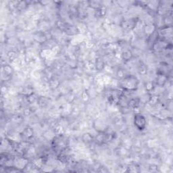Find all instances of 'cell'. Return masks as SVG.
<instances>
[{
    "instance_id": "6da1fadb",
    "label": "cell",
    "mask_w": 173,
    "mask_h": 173,
    "mask_svg": "<svg viewBox=\"0 0 173 173\" xmlns=\"http://www.w3.org/2000/svg\"><path fill=\"white\" fill-rule=\"evenodd\" d=\"M120 85L124 91H133L138 88L139 81L135 76L126 75L125 78L121 79Z\"/></svg>"
},
{
    "instance_id": "7a4b0ae2",
    "label": "cell",
    "mask_w": 173,
    "mask_h": 173,
    "mask_svg": "<svg viewBox=\"0 0 173 173\" xmlns=\"http://www.w3.org/2000/svg\"><path fill=\"white\" fill-rule=\"evenodd\" d=\"M133 123L137 130L142 131L145 130L147 126L146 118L141 113H137L134 115Z\"/></svg>"
},
{
    "instance_id": "3957f363",
    "label": "cell",
    "mask_w": 173,
    "mask_h": 173,
    "mask_svg": "<svg viewBox=\"0 0 173 173\" xmlns=\"http://www.w3.org/2000/svg\"><path fill=\"white\" fill-rule=\"evenodd\" d=\"M20 137L22 141L27 143V142L31 140L33 137H34V131H33V129L31 127H30V126H27V127L25 128L24 130L20 133Z\"/></svg>"
},
{
    "instance_id": "277c9868",
    "label": "cell",
    "mask_w": 173,
    "mask_h": 173,
    "mask_svg": "<svg viewBox=\"0 0 173 173\" xmlns=\"http://www.w3.org/2000/svg\"><path fill=\"white\" fill-rule=\"evenodd\" d=\"M64 32L66 33L67 35H74L78 34L79 33V28L76 27V26L70 25L68 23L66 22L65 25V28H64Z\"/></svg>"
},
{
    "instance_id": "5b68a950",
    "label": "cell",
    "mask_w": 173,
    "mask_h": 173,
    "mask_svg": "<svg viewBox=\"0 0 173 173\" xmlns=\"http://www.w3.org/2000/svg\"><path fill=\"white\" fill-rule=\"evenodd\" d=\"M169 82V76L164 74H157L156 79V83L159 87H164Z\"/></svg>"
},
{
    "instance_id": "8992f818",
    "label": "cell",
    "mask_w": 173,
    "mask_h": 173,
    "mask_svg": "<svg viewBox=\"0 0 173 173\" xmlns=\"http://www.w3.org/2000/svg\"><path fill=\"white\" fill-rule=\"evenodd\" d=\"M141 100L139 98H132L127 103L128 107L130 109H136L140 105Z\"/></svg>"
},
{
    "instance_id": "52a82bcc",
    "label": "cell",
    "mask_w": 173,
    "mask_h": 173,
    "mask_svg": "<svg viewBox=\"0 0 173 173\" xmlns=\"http://www.w3.org/2000/svg\"><path fill=\"white\" fill-rule=\"evenodd\" d=\"M133 52L130 50H126L123 51V53H121V58L125 62L130 61L133 58Z\"/></svg>"
},
{
    "instance_id": "ba28073f",
    "label": "cell",
    "mask_w": 173,
    "mask_h": 173,
    "mask_svg": "<svg viewBox=\"0 0 173 173\" xmlns=\"http://www.w3.org/2000/svg\"><path fill=\"white\" fill-rule=\"evenodd\" d=\"M94 66L97 71H102L105 68V62L102 58H97Z\"/></svg>"
},
{
    "instance_id": "9c48e42d",
    "label": "cell",
    "mask_w": 173,
    "mask_h": 173,
    "mask_svg": "<svg viewBox=\"0 0 173 173\" xmlns=\"http://www.w3.org/2000/svg\"><path fill=\"white\" fill-rule=\"evenodd\" d=\"M82 141L85 144H90L94 141V137L93 136L89 133H85L82 136Z\"/></svg>"
},
{
    "instance_id": "30bf717a",
    "label": "cell",
    "mask_w": 173,
    "mask_h": 173,
    "mask_svg": "<svg viewBox=\"0 0 173 173\" xmlns=\"http://www.w3.org/2000/svg\"><path fill=\"white\" fill-rule=\"evenodd\" d=\"M48 85H50V87L52 89H56L58 88L60 85V81L59 80L56 78H51L50 81H48Z\"/></svg>"
},
{
    "instance_id": "8fae6325",
    "label": "cell",
    "mask_w": 173,
    "mask_h": 173,
    "mask_svg": "<svg viewBox=\"0 0 173 173\" xmlns=\"http://www.w3.org/2000/svg\"><path fill=\"white\" fill-rule=\"evenodd\" d=\"M3 72L4 73V74L6 75V76H12V75L14 73V70L12 68L10 65H5L3 66Z\"/></svg>"
},
{
    "instance_id": "7c38bea8",
    "label": "cell",
    "mask_w": 173,
    "mask_h": 173,
    "mask_svg": "<svg viewBox=\"0 0 173 173\" xmlns=\"http://www.w3.org/2000/svg\"><path fill=\"white\" fill-rule=\"evenodd\" d=\"M138 70H139V73L142 74V75H145V74L147 73V67L145 64H143L142 62L141 64H139L138 66Z\"/></svg>"
},
{
    "instance_id": "4fadbf2b",
    "label": "cell",
    "mask_w": 173,
    "mask_h": 173,
    "mask_svg": "<svg viewBox=\"0 0 173 173\" xmlns=\"http://www.w3.org/2000/svg\"><path fill=\"white\" fill-rule=\"evenodd\" d=\"M145 87H146V89L147 91L150 92L153 91V90L155 89V85L152 81H148L146 82Z\"/></svg>"
},
{
    "instance_id": "5bb4252c",
    "label": "cell",
    "mask_w": 173,
    "mask_h": 173,
    "mask_svg": "<svg viewBox=\"0 0 173 173\" xmlns=\"http://www.w3.org/2000/svg\"><path fill=\"white\" fill-rule=\"evenodd\" d=\"M7 58H9L10 60L11 61H14L16 60L17 58V55H16V52L14 51H10L7 53Z\"/></svg>"
}]
</instances>
